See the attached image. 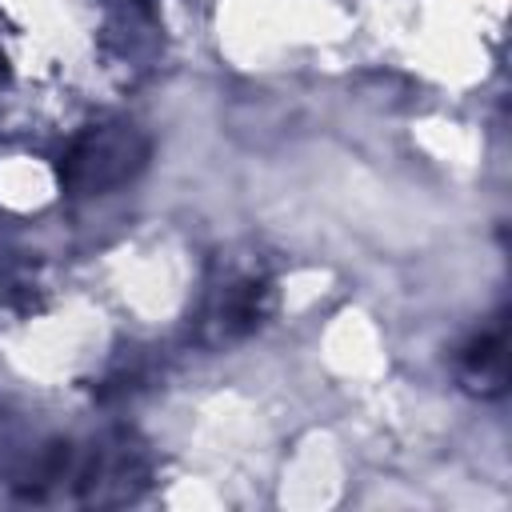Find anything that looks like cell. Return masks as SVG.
<instances>
[{"label":"cell","instance_id":"1","mask_svg":"<svg viewBox=\"0 0 512 512\" xmlns=\"http://www.w3.org/2000/svg\"><path fill=\"white\" fill-rule=\"evenodd\" d=\"M144 160V140L132 132V128H100L92 136H84L68 164H64V176L80 188V192H104L120 180H128Z\"/></svg>","mask_w":512,"mask_h":512},{"label":"cell","instance_id":"2","mask_svg":"<svg viewBox=\"0 0 512 512\" xmlns=\"http://www.w3.org/2000/svg\"><path fill=\"white\" fill-rule=\"evenodd\" d=\"M464 376H468L476 388H484V392L500 388V384H504V340H500V336H480V340L464 352Z\"/></svg>","mask_w":512,"mask_h":512}]
</instances>
